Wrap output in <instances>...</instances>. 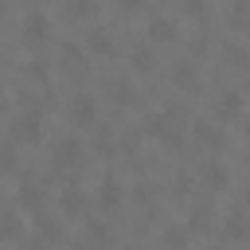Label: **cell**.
<instances>
[{
	"label": "cell",
	"mask_w": 250,
	"mask_h": 250,
	"mask_svg": "<svg viewBox=\"0 0 250 250\" xmlns=\"http://www.w3.org/2000/svg\"><path fill=\"white\" fill-rule=\"evenodd\" d=\"M59 62H62V70L78 74L82 62H86V47H78V43H62V47H59Z\"/></svg>",
	"instance_id": "cell-11"
},
{
	"label": "cell",
	"mask_w": 250,
	"mask_h": 250,
	"mask_svg": "<svg viewBox=\"0 0 250 250\" xmlns=\"http://www.w3.org/2000/svg\"><path fill=\"white\" fill-rule=\"evenodd\" d=\"M223 55H227L234 66H250V51H242V47H234V43H227V47H223Z\"/></svg>",
	"instance_id": "cell-23"
},
{
	"label": "cell",
	"mask_w": 250,
	"mask_h": 250,
	"mask_svg": "<svg viewBox=\"0 0 250 250\" xmlns=\"http://www.w3.org/2000/svg\"><path fill=\"white\" fill-rule=\"evenodd\" d=\"M27 78H35V82H47V66H39V62H35V66H27Z\"/></svg>",
	"instance_id": "cell-26"
},
{
	"label": "cell",
	"mask_w": 250,
	"mask_h": 250,
	"mask_svg": "<svg viewBox=\"0 0 250 250\" xmlns=\"http://www.w3.org/2000/svg\"><path fill=\"white\" fill-rule=\"evenodd\" d=\"M203 180H207V184H211V188H219V191H223V188H227V184H230V172H227V168H223V164H219V160H211V164H207V168H203Z\"/></svg>",
	"instance_id": "cell-18"
},
{
	"label": "cell",
	"mask_w": 250,
	"mask_h": 250,
	"mask_svg": "<svg viewBox=\"0 0 250 250\" xmlns=\"http://www.w3.org/2000/svg\"><path fill=\"white\" fill-rule=\"evenodd\" d=\"M59 207H62V215H66V219H82V215L90 211V195H86L82 188H62Z\"/></svg>",
	"instance_id": "cell-4"
},
{
	"label": "cell",
	"mask_w": 250,
	"mask_h": 250,
	"mask_svg": "<svg viewBox=\"0 0 250 250\" xmlns=\"http://www.w3.org/2000/svg\"><path fill=\"white\" fill-rule=\"evenodd\" d=\"M211 223V215H207V207H195V215H191V230H203Z\"/></svg>",
	"instance_id": "cell-24"
},
{
	"label": "cell",
	"mask_w": 250,
	"mask_h": 250,
	"mask_svg": "<svg viewBox=\"0 0 250 250\" xmlns=\"http://www.w3.org/2000/svg\"><path fill=\"white\" fill-rule=\"evenodd\" d=\"M78 156H82V145H78L74 137H59V141H55V156H51V164H55V168H74Z\"/></svg>",
	"instance_id": "cell-6"
},
{
	"label": "cell",
	"mask_w": 250,
	"mask_h": 250,
	"mask_svg": "<svg viewBox=\"0 0 250 250\" xmlns=\"http://www.w3.org/2000/svg\"><path fill=\"white\" fill-rule=\"evenodd\" d=\"M117 8H121V12H141L145 0H117Z\"/></svg>",
	"instance_id": "cell-28"
},
{
	"label": "cell",
	"mask_w": 250,
	"mask_h": 250,
	"mask_svg": "<svg viewBox=\"0 0 250 250\" xmlns=\"http://www.w3.org/2000/svg\"><path fill=\"white\" fill-rule=\"evenodd\" d=\"M184 12H191V16H207V4H203V0H184Z\"/></svg>",
	"instance_id": "cell-25"
},
{
	"label": "cell",
	"mask_w": 250,
	"mask_h": 250,
	"mask_svg": "<svg viewBox=\"0 0 250 250\" xmlns=\"http://www.w3.org/2000/svg\"><path fill=\"white\" fill-rule=\"evenodd\" d=\"M246 199H250V188H246Z\"/></svg>",
	"instance_id": "cell-33"
},
{
	"label": "cell",
	"mask_w": 250,
	"mask_h": 250,
	"mask_svg": "<svg viewBox=\"0 0 250 250\" xmlns=\"http://www.w3.org/2000/svg\"><path fill=\"white\" fill-rule=\"evenodd\" d=\"M86 238H90L94 246H102V250H109V246H113V230H109V223H102V219L86 223Z\"/></svg>",
	"instance_id": "cell-14"
},
{
	"label": "cell",
	"mask_w": 250,
	"mask_h": 250,
	"mask_svg": "<svg viewBox=\"0 0 250 250\" xmlns=\"http://www.w3.org/2000/svg\"><path fill=\"white\" fill-rule=\"evenodd\" d=\"M121 199H125L121 180H117V176H105V180H102V188H98V203H102V211H117V207H121Z\"/></svg>",
	"instance_id": "cell-7"
},
{
	"label": "cell",
	"mask_w": 250,
	"mask_h": 250,
	"mask_svg": "<svg viewBox=\"0 0 250 250\" xmlns=\"http://www.w3.org/2000/svg\"><path fill=\"white\" fill-rule=\"evenodd\" d=\"M8 137L16 141V145H39L43 141V117L39 113H20V117H12V125H8Z\"/></svg>",
	"instance_id": "cell-1"
},
{
	"label": "cell",
	"mask_w": 250,
	"mask_h": 250,
	"mask_svg": "<svg viewBox=\"0 0 250 250\" xmlns=\"http://www.w3.org/2000/svg\"><path fill=\"white\" fill-rule=\"evenodd\" d=\"M230 23L234 27H250V4L246 0H234L230 4Z\"/></svg>",
	"instance_id": "cell-22"
},
{
	"label": "cell",
	"mask_w": 250,
	"mask_h": 250,
	"mask_svg": "<svg viewBox=\"0 0 250 250\" xmlns=\"http://www.w3.org/2000/svg\"><path fill=\"white\" fill-rule=\"evenodd\" d=\"M211 250H219V246H211Z\"/></svg>",
	"instance_id": "cell-34"
},
{
	"label": "cell",
	"mask_w": 250,
	"mask_h": 250,
	"mask_svg": "<svg viewBox=\"0 0 250 250\" xmlns=\"http://www.w3.org/2000/svg\"><path fill=\"white\" fill-rule=\"evenodd\" d=\"M66 117H70L74 125H94V117H98L94 94H74V98L66 102Z\"/></svg>",
	"instance_id": "cell-2"
},
{
	"label": "cell",
	"mask_w": 250,
	"mask_h": 250,
	"mask_svg": "<svg viewBox=\"0 0 250 250\" xmlns=\"http://www.w3.org/2000/svg\"><path fill=\"white\" fill-rule=\"evenodd\" d=\"M86 51H90L94 59H113V55H117L113 31H109V27H94V31L86 35Z\"/></svg>",
	"instance_id": "cell-3"
},
{
	"label": "cell",
	"mask_w": 250,
	"mask_h": 250,
	"mask_svg": "<svg viewBox=\"0 0 250 250\" xmlns=\"http://www.w3.org/2000/svg\"><path fill=\"white\" fill-rule=\"evenodd\" d=\"M47 35H51V20L43 12H27L23 16V39L27 43H43Z\"/></svg>",
	"instance_id": "cell-8"
},
{
	"label": "cell",
	"mask_w": 250,
	"mask_h": 250,
	"mask_svg": "<svg viewBox=\"0 0 250 250\" xmlns=\"http://www.w3.org/2000/svg\"><path fill=\"white\" fill-rule=\"evenodd\" d=\"M31 250H47V246H31Z\"/></svg>",
	"instance_id": "cell-31"
},
{
	"label": "cell",
	"mask_w": 250,
	"mask_h": 250,
	"mask_svg": "<svg viewBox=\"0 0 250 250\" xmlns=\"http://www.w3.org/2000/svg\"><path fill=\"white\" fill-rule=\"evenodd\" d=\"M246 137H250V125H246Z\"/></svg>",
	"instance_id": "cell-32"
},
{
	"label": "cell",
	"mask_w": 250,
	"mask_h": 250,
	"mask_svg": "<svg viewBox=\"0 0 250 250\" xmlns=\"http://www.w3.org/2000/svg\"><path fill=\"white\" fill-rule=\"evenodd\" d=\"M4 234H8V238H16V234H20V219H16V215H8V223H4Z\"/></svg>",
	"instance_id": "cell-27"
},
{
	"label": "cell",
	"mask_w": 250,
	"mask_h": 250,
	"mask_svg": "<svg viewBox=\"0 0 250 250\" xmlns=\"http://www.w3.org/2000/svg\"><path fill=\"white\" fill-rule=\"evenodd\" d=\"M199 82H203V78H199V66H195L191 59H180V62L172 66V86H176V90H199Z\"/></svg>",
	"instance_id": "cell-5"
},
{
	"label": "cell",
	"mask_w": 250,
	"mask_h": 250,
	"mask_svg": "<svg viewBox=\"0 0 250 250\" xmlns=\"http://www.w3.org/2000/svg\"><path fill=\"white\" fill-rule=\"evenodd\" d=\"M215 113H219V121H234V117L242 113V94H238V90H227V94H219V102H215Z\"/></svg>",
	"instance_id": "cell-10"
},
{
	"label": "cell",
	"mask_w": 250,
	"mask_h": 250,
	"mask_svg": "<svg viewBox=\"0 0 250 250\" xmlns=\"http://www.w3.org/2000/svg\"><path fill=\"white\" fill-rule=\"evenodd\" d=\"M35 227H39V238H43V242H59V238H62V223H55V219H47V215H35Z\"/></svg>",
	"instance_id": "cell-19"
},
{
	"label": "cell",
	"mask_w": 250,
	"mask_h": 250,
	"mask_svg": "<svg viewBox=\"0 0 250 250\" xmlns=\"http://www.w3.org/2000/svg\"><path fill=\"white\" fill-rule=\"evenodd\" d=\"M16 199H20V207H27V211H39L47 195H43V188H39V184L23 180V184H20V191H16Z\"/></svg>",
	"instance_id": "cell-13"
},
{
	"label": "cell",
	"mask_w": 250,
	"mask_h": 250,
	"mask_svg": "<svg viewBox=\"0 0 250 250\" xmlns=\"http://www.w3.org/2000/svg\"><path fill=\"white\" fill-rule=\"evenodd\" d=\"M113 102H117V105H137V102H141V94H137V86H133V82L117 78V82H113Z\"/></svg>",
	"instance_id": "cell-17"
},
{
	"label": "cell",
	"mask_w": 250,
	"mask_h": 250,
	"mask_svg": "<svg viewBox=\"0 0 250 250\" xmlns=\"http://www.w3.org/2000/svg\"><path fill=\"white\" fill-rule=\"evenodd\" d=\"M125 250H145V246H125Z\"/></svg>",
	"instance_id": "cell-30"
},
{
	"label": "cell",
	"mask_w": 250,
	"mask_h": 250,
	"mask_svg": "<svg viewBox=\"0 0 250 250\" xmlns=\"http://www.w3.org/2000/svg\"><path fill=\"white\" fill-rule=\"evenodd\" d=\"M133 70L137 74H152L156 70V51L152 47H137L133 51Z\"/></svg>",
	"instance_id": "cell-16"
},
{
	"label": "cell",
	"mask_w": 250,
	"mask_h": 250,
	"mask_svg": "<svg viewBox=\"0 0 250 250\" xmlns=\"http://www.w3.org/2000/svg\"><path fill=\"white\" fill-rule=\"evenodd\" d=\"M188 234H191L188 223H184V227H168V230H164V246H168V250H184V246H188Z\"/></svg>",
	"instance_id": "cell-20"
},
{
	"label": "cell",
	"mask_w": 250,
	"mask_h": 250,
	"mask_svg": "<svg viewBox=\"0 0 250 250\" xmlns=\"http://www.w3.org/2000/svg\"><path fill=\"white\" fill-rule=\"evenodd\" d=\"M176 20H168V16H152L148 20V39L152 43H176Z\"/></svg>",
	"instance_id": "cell-9"
},
{
	"label": "cell",
	"mask_w": 250,
	"mask_h": 250,
	"mask_svg": "<svg viewBox=\"0 0 250 250\" xmlns=\"http://www.w3.org/2000/svg\"><path fill=\"white\" fill-rule=\"evenodd\" d=\"M195 141L207 145V148H219L223 145V129H215L211 121H195Z\"/></svg>",
	"instance_id": "cell-15"
},
{
	"label": "cell",
	"mask_w": 250,
	"mask_h": 250,
	"mask_svg": "<svg viewBox=\"0 0 250 250\" xmlns=\"http://www.w3.org/2000/svg\"><path fill=\"white\" fill-rule=\"evenodd\" d=\"M4 168L16 172V148H4Z\"/></svg>",
	"instance_id": "cell-29"
},
{
	"label": "cell",
	"mask_w": 250,
	"mask_h": 250,
	"mask_svg": "<svg viewBox=\"0 0 250 250\" xmlns=\"http://www.w3.org/2000/svg\"><path fill=\"white\" fill-rule=\"evenodd\" d=\"M66 12H70L74 20H90V16L98 12V0H66Z\"/></svg>",
	"instance_id": "cell-21"
},
{
	"label": "cell",
	"mask_w": 250,
	"mask_h": 250,
	"mask_svg": "<svg viewBox=\"0 0 250 250\" xmlns=\"http://www.w3.org/2000/svg\"><path fill=\"white\" fill-rule=\"evenodd\" d=\"M223 230H227L230 242H246V238H250V219H246L242 211H230L227 223H223Z\"/></svg>",
	"instance_id": "cell-12"
}]
</instances>
